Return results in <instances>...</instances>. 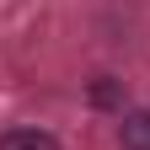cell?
<instances>
[{
  "mask_svg": "<svg viewBox=\"0 0 150 150\" xmlns=\"http://www.w3.org/2000/svg\"><path fill=\"white\" fill-rule=\"evenodd\" d=\"M118 145L123 150H150V112H123L118 118Z\"/></svg>",
  "mask_w": 150,
  "mask_h": 150,
  "instance_id": "cell-1",
  "label": "cell"
},
{
  "mask_svg": "<svg viewBox=\"0 0 150 150\" xmlns=\"http://www.w3.org/2000/svg\"><path fill=\"white\" fill-rule=\"evenodd\" d=\"M0 150H59V139L48 129H6L0 134Z\"/></svg>",
  "mask_w": 150,
  "mask_h": 150,
  "instance_id": "cell-2",
  "label": "cell"
}]
</instances>
